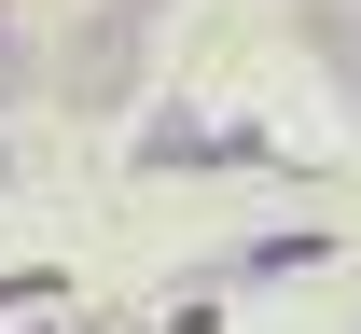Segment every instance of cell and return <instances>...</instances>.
I'll return each instance as SVG.
<instances>
[{"mask_svg":"<svg viewBox=\"0 0 361 334\" xmlns=\"http://www.w3.org/2000/svg\"><path fill=\"white\" fill-rule=\"evenodd\" d=\"M139 28H153V14H126V0H111V14L84 28V56H70V97H97V112H111V97H126V42H139Z\"/></svg>","mask_w":361,"mask_h":334,"instance_id":"6da1fadb","label":"cell"},{"mask_svg":"<svg viewBox=\"0 0 361 334\" xmlns=\"http://www.w3.org/2000/svg\"><path fill=\"white\" fill-rule=\"evenodd\" d=\"M28 84H42V42H28V28L0 14V112H28Z\"/></svg>","mask_w":361,"mask_h":334,"instance_id":"7a4b0ae2","label":"cell"},{"mask_svg":"<svg viewBox=\"0 0 361 334\" xmlns=\"http://www.w3.org/2000/svg\"><path fill=\"white\" fill-rule=\"evenodd\" d=\"M0 181H14V153H0Z\"/></svg>","mask_w":361,"mask_h":334,"instance_id":"3957f363","label":"cell"}]
</instances>
